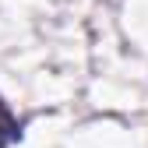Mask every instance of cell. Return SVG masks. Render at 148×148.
I'll return each instance as SVG.
<instances>
[{
	"instance_id": "1",
	"label": "cell",
	"mask_w": 148,
	"mask_h": 148,
	"mask_svg": "<svg viewBox=\"0 0 148 148\" xmlns=\"http://www.w3.org/2000/svg\"><path fill=\"white\" fill-rule=\"evenodd\" d=\"M18 138H21V123H18L14 109H11V106L4 102V95H0V148L14 145Z\"/></svg>"
}]
</instances>
